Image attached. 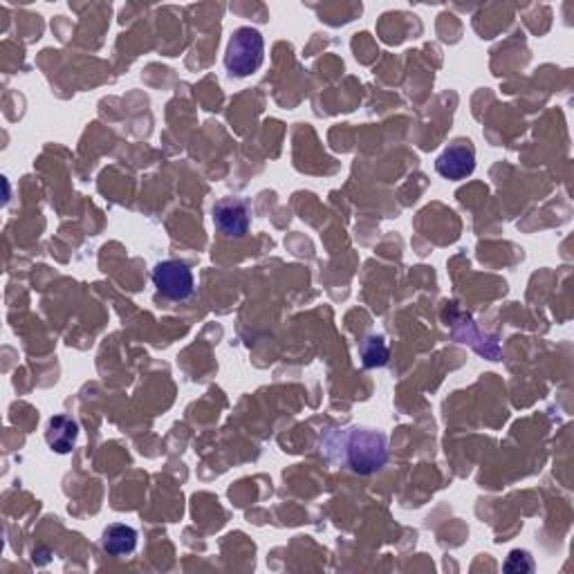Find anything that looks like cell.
I'll return each mask as SVG.
<instances>
[{"mask_svg":"<svg viewBox=\"0 0 574 574\" xmlns=\"http://www.w3.org/2000/svg\"><path fill=\"white\" fill-rule=\"evenodd\" d=\"M321 451L332 462L346 465L353 474L368 476L382 469L388 460V440L384 433L373 429H328Z\"/></svg>","mask_w":574,"mask_h":574,"instance_id":"cell-1","label":"cell"},{"mask_svg":"<svg viewBox=\"0 0 574 574\" xmlns=\"http://www.w3.org/2000/svg\"><path fill=\"white\" fill-rule=\"evenodd\" d=\"M263 59V34L254 30V27H238V30L231 34L225 54V66L231 77H249V74L263 66Z\"/></svg>","mask_w":574,"mask_h":574,"instance_id":"cell-2","label":"cell"},{"mask_svg":"<svg viewBox=\"0 0 574 574\" xmlns=\"http://www.w3.org/2000/svg\"><path fill=\"white\" fill-rule=\"evenodd\" d=\"M153 283L160 294L171 301H187L189 296H193V290H196L191 267L182 261L157 263L153 270Z\"/></svg>","mask_w":574,"mask_h":574,"instance_id":"cell-3","label":"cell"},{"mask_svg":"<svg viewBox=\"0 0 574 574\" xmlns=\"http://www.w3.org/2000/svg\"><path fill=\"white\" fill-rule=\"evenodd\" d=\"M214 225L225 238H245L252 225V205L243 198H222L214 207Z\"/></svg>","mask_w":574,"mask_h":574,"instance_id":"cell-4","label":"cell"},{"mask_svg":"<svg viewBox=\"0 0 574 574\" xmlns=\"http://www.w3.org/2000/svg\"><path fill=\"white\" fill-rule=\"evenodd\" d=\"M435 171H438L442 178L460 182L467 180L471 173L476 171V151L469 142H453L444 148L442 155L435 162Z\"/></svg>","mask_w":574,"mask_h":574,"instance_id":"cell-5","label":"cell"},{"mask_svg":"<svg viewBox=\"0 0 574 574\" xmlns=\"http://www.w3.org/2000/svg\"><path fill=\"white\" fill-rule=\"evenodd\" d=\"M79 438V424L68 415H54L48 422V431H45V440H48L50 449L57 453H70Z\"/></svg>","mask_w":574,"mask_h":574,"instance_id":"cell-6","label":"cell"},{"mask_svg":"<svg viewBox=\"0 0 574 574\" xmlns=\"http://www.w3.org/2000/svg\"><path fill=\"white\" fill-rule=\"evenodd\" d=\"M101 545H104V550L113 554V557H126V554L135 552L137 548V532L131 525H108L104 536H101Z\"/></svg>","mask_w":574,"mask_h":574,"instance_id":"cell-7","label":"cell"},{"mask_svg":"<svg viewBox=\"0 0 574 574\" xmlns=\"http://www.w3.org/2000/svg\"><path fill=\"white\" fill-rule=\"evenodd\" d=\"M361 361L366 368H382L388 361V346L382 337H366L359 346Z\"/></svg>","mask_w":574,"mask_h":574,"instance_id":"cell-8","label":"cell"},{"mask_svg":"<svg viewBox=\"0 0 574 574\" xmlns=\"http://www.w3.org/2000/svg\"><path fill=\"white\" fill-rule=\"evenodd\" d=\"M505 570H507V572H516V574L534 572V561H532V557H530V552L514 550V552L507 557V561H505Z\"/></svg>","mask_w":574,"mask_h":574,"instance_id":"cell-9","label":"cell"}]
</instances>
